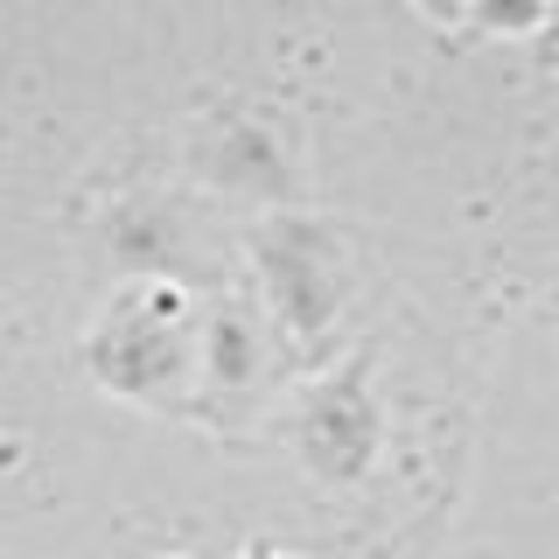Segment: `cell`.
<instances>
[{
	"mask_svg": "<svg viewBox=\"0 0 559 559\" xmlns=\"http://www.w3.org/2000/svg\"><path fill=\"white\" fill-rule=\"evenodd\" d=\"M238 559H294V552H273V546H266V538H252V546H245Z\"/></svg>",
	"mask_w": 559,
	"mask_h": 559,
	"instance_id": "6",
	"label": "cell"
},
{
	"mask_svg": "<svg viewBox=\"0 0 559 559\" xmlns=\"http://www.w3.org/2000/svg\"><path fill=\"white\" fill-rule=\"evenodd\" d=\"M378 448H384V413L371 399V371L343 364L336 378H322L301 399V413H294V454H301V468L314 483L349 489V483L371 476Z\"/></svg>",
	"mask_w": 559,
	"mask_h": 559,
	"instance_id": "1",
	"label": "cell"
},
{
	"mask_svg": "<svg viewBox=\"0 0 559 559\" xmlns=\"http://www.w3.org/2000/svg\"><path fill=\"white\" fill-rule=\"evenodd\" d=\"M210 371L224 384H245L259 371V336H252L245 314H217V322H210Z\"/></svg>",
	"mask_w": 559,
	"mask_h": 559,
	"instance_id": "4",
	"label": "cell"
},
{
	"mask_svg": "<svg viewBox=\"0 0 559 559\" xmlns=\"http://www.w3.org/2000/svg\"><path fill=\"white\" fill-rule=\"evenodd\" d=\"M552 0H468V28L497 35V43H524V35H538L552 22Z\"/></svg>",
	"mask_w": 559,
	"mask_h": 559,
	"instance_id": "3",
	"label": "cell"
},
{
	"mask_svg": "<svg viewBox=\"0 0 559 559\" xmlns=\"http://www.w3.org/2000/svg\"><path fill=\"white\" fill-rule=\"evenodd\" d=\"M413 8L427 14L433 28H462V22H468V0H413Z\"/></svg>",
	"mask_w": 559,
	"mask_h": 559,
	"instance_id": "5",
	"label": "cell"
},
{
	"mask_svg": "<svg viewBox=\"0 0 559 559\" xmlns=\"http://www.w3.org/2000/svg\"><path fill=\"white\" fill-rule=\"evenodd\" d=\"M252 259L287 336H322L343 314V252L314 217H273L252 238Z\"/></svg>",
	"mask_w": 559,
	"mask_h": 559,
	"instance_id": "2",
	"label": "cell"
}]
</instances>
